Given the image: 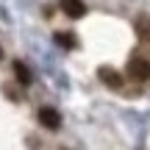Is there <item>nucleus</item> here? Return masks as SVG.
Returning a JSON list of instances; mask_svg holds the SVG:
<instances>
[{
	"label": "nucleus",
	"instance_id": "nucleus-6",
	"mask_svg": "<svg viewBox=\"0 0 150 150\" xmlns=\"http://www.w3.org/2000/svg\"><path fill=\"white\" fill-rule=\"evenodd\" d=\"M14 75L20 78L22 86H31V72H28V67L22 64V61H14Z\"/></svg>",
	"mask_w": 150,
	"mask_h": 150
},
{
	"label": "nucleus",
	"instance_id": "nucleus-4",
	"mask_svg": "<svg viewBox=\"0 0 150 150\" xmlns=\"http://www.w3.org/2000/svg\"><path fill=\"white\" fill-rule=\"evenodd\" d=\"M97 78H100L106 86H111V89H120V86H122V78H120L111 67H97Z\"/></svg>",
	"mask_w": 150,
	"mask_h": 150
},
{
	"label": "nucleus",
	"instance_id": "nucleus-7",
	"mask_svg": "<svg viewBox=\"0 0 150 150\" xmlns=\"http://www.w3.org/2000/svg\"><path fill=\"white\" fill-rule=\"evenodd\" d=\"M56 42H59L61 47H67V50L75 47V36H72V33H56Z\"/></svg>",
	"mask_w": 150,
	"mask_h": 150
},
{
	"label": "nucleus",
	"instance_id": "nucleus-2",
	"mask_svg": "<svg viewBox=\"0 0 150 150\" xmlns=\"http://www.w3.org/2000/svg\"><path fill=\"white\" fill-rule=\"evenodd\" d=\"M39 122H42V128H47V131H59L61 128V114H59V108L42 106V108H39Z\"/></svg>",
	"mask_w": 150,
	"mask_h": 150
},
{
	"label": "nucleus",
	"instance_id": "nucleus-8",
	"mask_svg": "<svg viewBox=\"0 0 150 150\" xmlns=\"http://www.w3.org/2000/svg\"><path fill=\"white\" fill-rule=\"evenodd\" d=\"M0 59H3V50H0Z\"/></svg>",
	"mask_w": 150,
	"mask_h": 150
},
{
	"label": "nucleus",
	"instance_id": "nucleus-1",
	"mask_svg": "<svg viewBox=\"0 0 150 150\" xmlns=\"http://www.w3.org/2000/svg\"><path fill=\"white\" fill-rule=\"evenodd\" d=\"M128 75L134 81H139V83H145V81L150 78V61L145 59V56H134V59L128 61Z\"/></svg>",
	"mask_w": 150,
	"mask_h": 150
},
{
	"label": "nucleus",
	"instance_id": "nucleus-3",
	"mask_svg": "<svg viewBox=\"0 0 150 150\" xmlns=\"http://www.w3.org/2000/svg\"><path fill=\"white\" fill-rule=\"evenodd\" d=\"M61 11L67 17H72V20H81L86 14V3L83 0H61Z\"/></svg>",
	"mask_w": 150,
	"mask_h": 150
},
{
	"label": "nucleus",
	"instance_id": "nucleus-5",
	"mask_svg": "<svg viewBox=\"0 0 150 150\" xmlns=\"http://www.w3.org/2000/svg\"><path fill=\"white\" fill-rule=\"evenodd\" d=\"M136 36L142 42H150V17H139L136 20Z\"/></svg>",
	"mask_w": 150,
	"mask_h": 150
}]
</instances>
